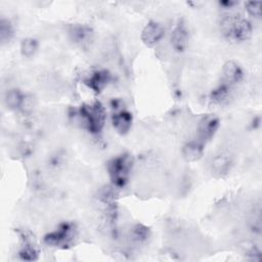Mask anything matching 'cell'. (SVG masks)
<instances>
[{"label":"cell","instance_id":"cell-21","mask_svg":"<svg viewBox=\"0 0 262 262\" xmlns=\"http://www.w3.org/2000/svg\"><path fill=\"white\" fill-rule=\"evenodd\" d=\"M235 4H236V2H233V1H222V2H220V5H222V6L226 7V8H228V7L231 8Z\"/></svg>","mask_w":262,"mask_h":262},{"label":"cell","instance_id":"cell-16","mask_svg":"<svg viewBox=\"0 0 262 262\" xmlns=\"http://www.w3.org/2000/svg\"><path fill=\"white\" fill-rule=\"evenodd\" d=\"M38 47L39 43L35 38H25L20 42V53L25 57H32L37 52Z\"/></svg>","mask_w":262,"mask_h":262},{"label":"cell","instance_id":"cell-18","mask_svg":"<svg viewBox=\"0 0 262 262\" xmlns=\"http://www.w3.org/2000/svg\"><path fill=\"white\" fill-rule=\"evenodd\" d=\"M229 92H230V86L227 85L226 83H222L212 90L210 94L211 100L216 103H221L227 99V97L229 96Z\"/></svg>","mask_w":262,"mask_h":262},{"label":"cell","instance_id":"cell-10","mask_svg":"<svg viewBox=\"0 0 262 262\" xmlns=\"http://www.w3.org/2000/svg\"><path fill=\"white\" fill-rule=\"evenodd\" d=\"M111 81V74L105 70H98L93 72L87 79H85V84L94 92H101L108 82Z\"/></svg>","mask_w":262,"mask_h":262},{"label":"cell","instance_id":"cell-20","mask_svg":"<svg viewBox=\"0 0 262 262\" xmlns=\"http://www.w3.org/2000/svg\"><path fill=\"white\" fill-rule=\"evenodd\" d=\"M246 10L248 13L256 18H259L261 16V6L262 2L261 1H248L245 4Z\"/></svg>","mask_w":262,"mask_h":262},{"label":"cell","instance_id":"cell-19","mask_svg":"<svg viewBox=\"0 0 262 262\" xmlns=\"http://www.w3.org/2000/svg\"><path fill=\"white\" fill-rule=\"evenodd\" d=\"M14 35V30L11 21L7 18H1L0 20V40L2 44L9 42Z\"/></svg>","mask_w":262,"mask_h":262},{"label":"cell","instance_id":"cell-1","mask_svg":"<svg viewBox=\"0 0 262 262\" xmlns=\"http://www.w3.org/2000/svg\"><path fill=\"white\" fill-rule=\"evenodd\" d=\"M220 30L225 38L235 42L250 39L253 33L250 20L235 13H226L221 17Z\"/></svg>","mask_w":262,"mask_h":262},{"label":"cell","instance_id":"cell-7","mask_svg":"<svg viewBox=\"0 0 262 262\" xmlns=\"http://www.w3.org/2000/svg\"><path fill=\"white\" fill-rule=\"evenodd\" d=\"M71 41L81 48H87L93 39V31L86 25H74L69 31Z\"/></svg>","mask_w":262,"mask_h":262},{"label":"cell","instance_id":"cell-14","mask_svg":"<svg viewBox=\"0 0 262 262\" xmlns=\"http://www.w3.org/2000/svg\"><path fill=\"white\" fill-rule=\"evenodd\" d=\"M23 246L18 252V256L24 261H35L38 259V250L33 241L25 234L23 236Z\"/></svg>","mask_w":262,"mask_h":262},{"label":"cell","instance_id":"cell-13","mask_svg":"<svg viewBox=\"0 0 262 262\" xmlns=\"http://www.w3.org/2000/svg\"><path fill=\"white\" fill-rule=\"evenodd\" d=\"M205 143L199 139L190 140L182 146V156L188 162H195L200 160L204 154Z\"/></svg>","mask_w":262,"mask_h":262},{"label":"cell","instance_id":"cell-4","mask_svg":"<svg viewBox=\"0 0 262 262\" xmlns=\"http://www.w3.org/2000/svg\"><path fill=\"white\" fill-rule=\"evenodd\" d=\"M76 228L73 223L62 222L58 227L44 236V243L50 247L66 248L75 238Z\"/></svg>","mask_w":262,"mask_h":262},{"label":"cell","instance_id":"cell-17","mask_svg":"<svg viewBox=\"0 0 262 262\" xmlns=\"http://www.w3.org/2000/svg\"><path fill=\"white\" fill-rule=\"evenodd\" d=\"M149 237V229L143 224H135L131 229V238L136 244H143Z\"/></svg>","mask_w":262,"mask_h":262},{"label":"cell","instance_id":"cell-6","mask_svg":"<svg viewBox=\"0 0 262 262\" xmlns=\"http://www.w3.org/2000/svg\"><path fill=\"white\" fill-rule=\"evenodd\" d=\"M165 36L164 26L156 20H149L141 32V40L147 46H154L158 44Z\"/></svg>","mask_w":262,"mask_h":262},{"label":"cell","instance_id":"cell-2","mask_svg":"<svg viewBox=\"0 0 262 262\" xmlns=\"http://www.w3.org/2000/svg\"><path fill=\"white\" fill-rule=\"evenodd\" d=\"M78 117L90 133L98 134L104 127L106 115L103 105L99 101H95L81 105L78 110Z\"/></svg>","mask_w":262,"mask_h":262},{"label":"cell","instance_id":"cell-8","mask_svg":"<svg viewBox=\"0 0 262 262\" xmlns=\"http://www.w3.org/2000/svg\"><path fill=\"white\" fill-rule=\"evenodd\" d=\"M189 43V33L186 27L179 23L171 33V45L177 52L184 51Z\"/></svg>","mask_w":262,"mask_h":262},{"label":"cell","instance_id":"cell-5","mask_svg":"<svg viewBox=\"0 0 262 262\" xmlns=\"http://www.w3.org/2000/svg\"><path fill=\"white\" fill-rule=\"evenodd\" d=\"M219 119L215 115H205L199 122L198 138L203 143L210 141L219 128Z\"/></svg>","mask_w":262,"mask_h":262},{"label":"cell","instance_id":"cell-12","mask_svg":"<svg viewBox=\"0 0 262 262\" xmlns=\"http://www.w3.org/2000/svg\"><path fill=\"white\" fill-rule=\"evenodd\" d=\"M232 167V159L228 154H220L213 158L211 163L212 173L217 177H222L228 174Z\"/></svg>","mask_w":262,"mask_h":262},{"label":"cell","instance_id":"cell-11","mask_svg":"<svg viewBox=\"0 0 262 262\" xmlns=\"http://www.w3.org/2000/svg\"><path fill=\"white\" fill-rule=\"evenodd\" d=\"M132 114L128 111L125 110H121L119 112H116L115 114H113L112 116V124L113 127L115 128V130L124 135L127 134L132 126Z\"/></svg>","mask_w":262,"mask_h":262},{"label":"cell","instance_id":"cell-3","mask_svg":"<svg viewBox=\"0 0 262 262\" xmlns=\"http://www.w3.org/2000/svg\"><path fill=\"white\" fill-rule=\"evenodd\" d=\"M133 166V159L129 154H122L112 158L106 165L110 179L117 188H123L128 180Z\"/></svg>","mask_w":262,"mask_h":262},{"label":"cell","instance_id":"cell-15","mask_svg":"<svg viewBox=\"0 0 262 262\" xmlns=\"http://www.w3.org/2000/svg\"><path fill=\"white\" fill-rule=\"evenodd\" d=\"M25 95L18 89H9L4 95V103L8 110L15 111L21 107Z\"/></svg>","mask_w":262,"mask_h":262},{"label":"cell","instance_id":"cell-9","mask_svg":"<svg viewBox=\"0 0 262 262\" xmlns=\"http://www.w3.org/2000/svg\"><path fill=\"white\" fill-rule=\"evenodd\" d=\"M222 74L224 83L229 86L239 83L244 78V71L242 67L234 60H228L224 63Z\"/></svg>","mask_w":262,"mask_h":262}]
</instances>
